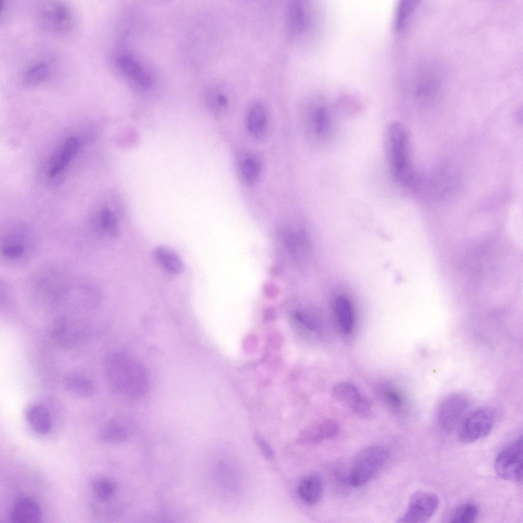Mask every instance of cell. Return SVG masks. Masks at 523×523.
I'll use <instances>...</instances> for the list:
<instances>
[{
  "label": "cell",
  "mask_w": 523,
  "mask_h": 523,
  "mask_svg": "<svg viewBox=\"0 0 523 523\" xmlns=\"http://www.w3.org/2000/svg\"><path fill=\"white\" fill-rule=\"evenodd\" d=\"M51 75L48 64L40 61L30 65L22 75V83L27 86H39L46 81Z\"/></svg>",
  "instance_id": "23"
},
{
  "label": "cell",
  "mask_w": 523,
  "mask_h": 523,
  "mask_svg": "<svg viewBox=\"0 0 523 523\" xmlns=\"http://www.w3.org/2000/svg\"><path fill=\"white\" fill-rule=\"evenodd\" d=\"M389 451L385 447L372 445L364 447L355 457L350 469L349 480L355 487L370 481L385 464Z\"/></svg>",
  "instance_id": "5"
},
{
  "label": "cell",
  "mask_w": 523,
  "mask_h": 523,
  "mask_svg": "<svg viewBox=\"0 0 523 523\" xmlns=\"http://www.w3.org/2000/svg\"><path fill=\"white\" fill-rule=\"evenodd\" d=\"M335 310L341 330L345 334H349L353 324V308L350 301L345 296L338 297L335 302Z\"/></svg>",
  "instance_id": "22"
},
{
  "label": "cell",
  "mask_w": 523,
  "mask_h": 523,
  "mask_svg": "<svg viewBox=\"0 0 523 523\" xmlns=\"http://www.w3.org/2000/svg\"><path fill=\"white\" fill-rule=\"evenodd\" d=\"M233 101V94L232 90L228 85H223L215 91L211 96V109L217 116L224 115L230 109Z\"/></svg>",
  "instance_id": "26"
},
{
  "label": "cell",
  "mask_w": 523,
  "mask_h": 523,
  "mask_svg": "<svg viewBox=\"0 0 523 523\" xmlns=\"http://www.w3.org/2000/svg\"><path fill=\"white\" fill-rule=\"evenodd\" d=\"M419 2L418 0H401L398 2L393 20L395 30L400 31L405 27Z\"/></svg>",
  "instance_id": "27"
},
{
  "label": "cell",
  "mask_w": 523,
  "mask_h": 523,
  "mask_svg": "<svg viewBox=\"0 0 523 523\" xmlns=\"http://www.w3.org/2000/svg\"><path fill=\"white\" fill-rule=\"evenodd\" d=\"M350 408L354 415L361 419L370 420L376 416V409L372 401L362 396Z\"/></svg>",
  "instance_id": "31"
},
{
  "label": "cell",
  "mask_w": 523,
  "mask_h": 523,
  "mask_svg": "<svg viewBox=\"0 0 523 523\" xmlns=\"http://www.w3.org/2000/svg\"><path fill=\"white\" fill-rule=\"evenodd\" d=\"M90 488L94 495L103 501L111 498L116 490L115 483L111 479L103 477H96L90 482Z\"/></svg>",
  "instance_id": "29"
},
{
  "label": "cell",
  "mask_w": 523,
  "mask_h": 523,
  "mask_svg": "<svg viewBox=\"0 0 523 523\" xmlns=\"http://www.w3.org/2000/svg\"><path fill=\"white\" fill-rule=\"evenodd\" d=\"M107 380L113 390L132 397H140L146 392L148 378L144 366L128 354L115 351L104 361Z\"/></svg>",
  "instance_id": "1"
},
{
  "label": "cell",
  "mask_w": 523,
  "mask_h": 523,
  "mask_svg": "<svg viewBox=\"0 0 523 523\" xmlns=\"http://www.w3.org/2000/svg\"><path fill=\"white\" fill-rule=\"evenodd\" d=\"M469 406V400L463 394L454 393L445 397L440 403L438 411L437 418L440 427L447 433L454 431Z\"/></svg>",
  "instance_id": "11"
},
{
  "label": "cell",
  "mask_w": 523,
  "mask_h": 523,
  "mask_svg": "<svg viewBox=\"0 0 523 523\" xmlns=\"http://www.w3.org/2000/svg\"><path fill=\"white\" fill-rule=\"evenodd\" d=\"M91 225L94 232L99 235L116 237L119 233L116 218L108 208L101 210L92 220Z\"/></svg>",
  "instance_id": "19"
},
{
  "label": "cell",
  "mask_w": 523,
  "mask_h": 523,
  "mask_svg": "<svg viewBox=\"0 0 523 523\" xmlns=\"http://www.w3.org/2000/svg\"><path fill=\"white\" fill-rule=\"evenodd\" d=\"M324 491V482L318 473L309 474L299 482L298 493L301 500L308 505L317 504L321 500Z\"/></svg>",
  "instance_id": "17"
},
{
  "label": "cell",
  "mask_w": 523,
  "mask_h": 523,
  "mask_svg": "<svg viewBox=\"0 0 523 523\" xmlns=\"http://www.w3.org/2000/svg\"><path fill=\"white\" fill-rule=\"evenodd\" d=\"M299 117L302 131L311 142L323 141L330 133L331 120L328 109L316 99H307L302 103Z\"/></svg>",
  "instance_id": "4"
},
{
  "label": "cell",
  "mask_w": 523,
  "mask_h": 523,
  "mask_svg": "<svg viewBox=\"0 0 523 523\" xmlns=\"http://www.w3.org/2000/svg\"><path fill=\"white\" fill-rule=\"evenodd\" d=\"M37 21L41 28L54 35H65L75 26V16L72 8L60 1L41 2L36 9Z\"/></svg>",
  "instance_id": "3"
},
{
  "label": "cell",
  "mask_w": 523,
  "mask_h": 523,
  "mask_svg": "<svg viewBox=\"0 0 523 523\" xmlns=\"http://www.w3.org/2000/svg\"><path fill=\"white\" fill-rule=\"evenodd\" d=\"M65 390L70 394L78 397H88L94 394L95 388L92 382L84 376L72 374L63 379Z\"/></svg>",
  "instance_id": "20"
},
{
  "label": "cell",
  "mask_w": 523,
  "mask_h": 523,
  "mask_svg": "<svg viewBox=\"0 0 523 523\" xmlns=\"http://www.w3.org/2000/svg\"><path fill=\"white\" fill-rule=\"evenodd\" d=\"M263 169L260 156L251 150L242 152L236 160L239 178L245 185L252 186L260 179Z\"/></svg>",
  "instance_id": "14"
},
{
  "label": "cell",
  "mask_w": 523,
  "mask_h": 523,
  "mask_svg": "<svg viewBox=\"0 0 523 523\" xmlns=\"http://www.w3.org/2000/svg\"><path fill=\"white\" fill-rule=\"evenodd\" d=\"M11 521L15 523H37L42 517L41 510L33 498L22 496L14 503L10 513Z\"/></svg>",
  "instance_id": "16"
},
{
  "label": "cell",
  "mask_w": 523,
  "mask_h": 523,
  "mask_svg": "<svg viewBox=\"0 0 523 523\" xmlns=\"http://www.w3.org/2000/svg\"><path fill=\"white\" fill-rule=\"evenodd\" d=\"M439 503L438 497L435 493L427 491H417L410 496L405 512L396 522H426L436 512Z\"/></svg>",
  "instance_id": "9"
},
{
  "label": "cell",
  "mask_w": 523,
  "mask_h": 523,
  "mask_svg": "<svg viewBox=\"0 0 523 523\" xmlns=\"http://www.w3.org/2000/svg\"><path fill=\"white\" fill-rule=\"evenodd\" d=\"M153 255L160 266L170 274L178 275L183 270L184 265L180 256L168 246H156L154 249Z\"/></svg>",
  "instance_id": "18"
},
{
  "label": "cell",
  "mask_w": 523,
  "mask_h": 523,
  "mask_svg": "<svg viewBox=\"0 0 523 523\" xmlns=\"http://www.w3.org/2000/svg\"><path fill=\"white\" fill-rule=\"evenodd\" d=\"M311 23L308 5L305 1H293L288 5L286 11V28L289 37L292 40L303 36Z\"/></svg>",
  "instance_id": "12"
},
{
  "label": "cell",
  "mask_w": 523,
  "mask_h": 523,
  "mask_svg": "<svg viewBox=\"0 0 523 523\" xmlns=\"http://www.w3.org/2000/svg\"><path fill=\"white\" fill-rule=\"evenodd\" d=\"M99 436L101 440L107 443H117L127 438L126 430L115 420L110 421L100 430Z\"/></svg>",
  "instance_id": "28"
},
{
  "label": "cell",
  "mask_w": 523,
  "mask_h": 523,
  "mask_svg": "<svg viewBox=\"0 0 523 523\" xmlns=\"http://www.w3.org/2000/svg\"><path fill=\"white\" fill-rule=\"evenodd\" d=\"M117 64L125 74L133 78L139 85L144 87L151 85L152 81L149 76L132 58L122 56L118 59Z\"/></svg>",
  "instance_id": "24"
},
{
  "label": "cell",
  "mask_w": 523,
  "mask_h": 523,
  "mask_svg": "<svg viewBox=\"0 0 523 523\" xmlns=\"http://www.w3.org/2000/svg\"><path fill=\"white\" fill-rule=\"evenodd\" d=\"M254 437L255 442L264 457L269 460L273 459L274 453L269 443L257 433Z\"/></svg>",
  "instance_id": "32"
},
{
  "label": "cell",
  "mask_w": 523,
  "mask_h": 523,
  "mask_svg": "<svg viewBox=\"0 0 523 523\" xmlns=\"http://www.w3.org/2000/svg\"><path fill=\"white\" fill-rule=\"evenodd\" d=\"M34 244V236L27 227L23 225L9 227L1 236V256L10 263H21L31 255Z\"/></svg>",
  "instance_id": "6"
},
{
  "label": "cell",
  "mask_w": 523,
  "mask_h": 523,
  "mask_svg": "<svg viewBox=\"0 0 523 523\" xmlns=\"http://www.w3.org/2000/svg\"><path fill=\"white\" fill-rule=\"evenodd\" d=\"M384 141L386 158L392 175L399 182L409 184L412 173L407 130L400 123L392 122L386 128Z\"/></svg>",
  "instance_id": "2"
},
{
  "label": "cell",
  "mask_w": 523,
  "mask_h": 523,
  "mask_svg": "<svg viewBox=\"0 0 523 523\" xmlns=\"http://www.w3.org/2000/svg\"><path fill=\"white\" fill-rule=\"evenodd\" d=\"M495 422L493 411L488 408L478 410L463 422L459 434L460 442L470 443L488 435Z\"/></svg>",
  "instance_id": "10"
},
{
  "label": "cell",
  "mask_w": 523,
  "mask_h": 523,
  "mask_svg": "<svg viewBox=\"0 0 523 523\" xmlns=\"http://www.w3.org/2000/svg\"><path fill=\"white\" fill-rule=\"evenodd\" d=\"M243 123L245 132L251 139L257 141L266 139L270 132L271 121L265 103L259 99L249 102L244 111Z\"/></svg>",
  "instance_id": "7"
},
{
  "label": "cell",
  "mask_w": 523,
  "mask_h": 523,
  "mask_svg": "<svg viewBox=\"0 0 523 523\" xmlns=\"http://www.w3.org/2000/svg\"><path fill=\"white\" fill-rule=\"evenodd\" d=\"M80 143L75 136L68 137L51 160L49 179L55 185L61 181L65 167L76 154Z\"/></svg>",
  "instance_id": "13"
},
{
  "label": "cell",
  "mask_w": 523,
  "mask_h": 523,
  "mask_svg": "<svg viewBox=\"0 0 523 523\" xmlns=\"http://www.w3.org/2000/svg\"><path fill=\"white\" fill-rule=\"evenodd\" d=\"M522 437L518 438L496 457L494 469L502 479L519 483L522 480Z\"/></svg>",
  "instance_id": "8"
},
{
  "label": "cell",
  "mask_w": 523,
  "mask_h": 523,
  "mask_svg": "<svg viewBox=\"0 0 523 523\" xmlns=\"http://www.w3.org/2000/svg\"><path fill=\"white\" fill-rule=\"evenodd\" d=\"M331 394L338 402L350 407L361 397L359 390L353 384L343 381L337 382L332 386Z\"/></svg>",
  "instance_id": "25"
},
{
  "label": "cell",
  "mask_w": 523,
  "mask_h": 523,
  "mask_svg": "<svg viewBox=\"0 0 523 523\" xmlns=\"http://www.w3.org/2000/svg\"><path fill=\"white\" fill-rule=\"evenodd\" d=\"M27 418L31 427L39 434L47 433L51 428V419L47 409L43 406L36 405L28 410Z\"/></svg>",
  "instance_id": "21"
},
{
  "label": "cell",
  "mask_w": 523,
  "mask_h": 523,
  "mask_svg": "<svg viewBox=\"0 0 523 523\" xmlns=\"http://www.w3.org/2000/svg\"><path fill=\"white\" fill-rule=\"evenodd\" d=\"M479 509L477 506L470 502L463 503L456 508L450 513L448 521L455 523H471L478 517Z\"/></svg>",
  "instance_id": "30"
},
{
  "label": "cell",
  "mask_w": 523,
  "mask_h": 523,
  "mask_svg": "<svg viewBox=\"0 0 523 523\" xmlns=\"http://www.w3.org/2000/svg\"><path fill=\"white\" fill-rule=\"evenodd\" d=\"M339 424L335 420L327 419L304 429L297 441L300 444H315L332 438L338 433Z\"/></svg>",
  "instance_id": "15"
}]
</instances>
